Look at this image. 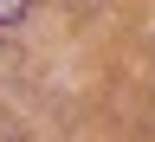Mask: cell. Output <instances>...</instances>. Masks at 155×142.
I'll list each match as a JSON object with an SVG mask.
<instances>
[{
    "label": "cell",
    "instance_id": "cell-1",
    "mask_svg": "<svg viewBox=\"0 0 155 142\" xmlns=\"http://www.w3.org/2000/svg\"><path fill=\"white\" fill-rule=\"evenodd\" d=\"M26 7H32V0H0V26H13V19H26Z\"/></svg>",
    "mask_w": 155,
    "mask_h": 142
},
{
    "label": "cell",
    "instance_id": "cell-2",
    "mask_svg": "<svg viewBox=\"0 0 155 142\" xmlns=\"http://www.w3.org/2000/svg\"><path fill=\"white\" fill-rule=\"evenodd\" d=\"M71 7H91V0H71Z\"/></svg>",
    "mask_w": 155,
    "mask_h": 142
}]
</instances>
